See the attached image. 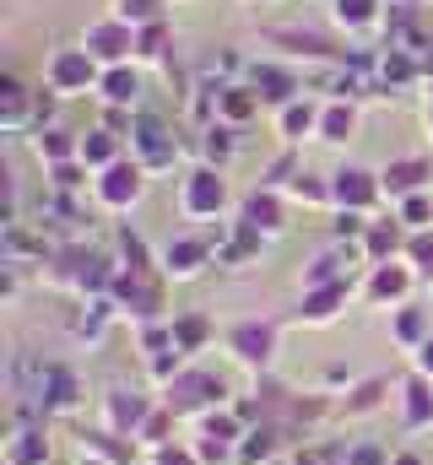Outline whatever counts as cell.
Masks as SVG:
<instances>
[{
	"label": "cell",
	"instance_id": "obj_1",
	"mask_svg": "<svg viewBox=\"0 0 433 465\" xmlns=\"http://www.w3.org/2000/svg\"><path fill=\"white\" fill-rule=\"evenodd\" d=\"M222 401H227V384L206 373V368H185L168 390H163V406L174 411V417H212L222 411Z\"/></svg>",
	"mask_w": 433,
	"mask_h": 465
},
{
	"label": "cell",
	"instance_id": "obj_2",
	"mask_svg": "<svg viewBox=\"0 0 433 465\" xmlns=\"http://www.w3.org/2000/svg\"><path fill=\"white\" fill-rule=\"evenodd\" d=\"M108 298H114V309H130V314H136V320H146V325H152V314L163 309V292H157L152 271H114Z\"/></svg>",
	"mask_w": 433,
	"mask_h": 465
},
{
	"label": "cell",
	"instance_id": "obj_3",
	"mask_svg": "<svg viewBox=\"0 0 433 465\" xmlns=\"http://www.w3.org/2000/svg\"><path fill=\"white\" fill-rule=\"evenodd\" d=\"M152 411H157V406H152L141 390H125V384H119V390H108L104 395V428L108 433H119V439H136V433L146 428Z\"/></svg>",
	"mask_w": 433,
	"mask_h": 465
},
{
	"label": "cell",
	"instance_id": "obj_4",
	"mask_svg": "<svg viewBox=\"0 0 433 465\" xmlns=\"http://www.w3.org/2000/svg\"><path fill=\"white\" fill-rule=\"evenodd\" d=\"M130 146H136L141 168H174V157H179L174 130H168L163 119H152V114H141L136 124H130Z\"/></svg>",
	"mask_w": 433,
	"mask_h": 465
},
{
	"label": "cell",
	"instance_id": "obj_5",
	"mask_svg": "<svg viewBox=\"0 0 433 465\" xmlns=\"http://www.w3.org/2000/svg\"><path fill=\"white\" fill-rule=\"evenodd\" d=\"M185 217H216L222 206H227V184H222V173L216 168H196L190 179H185Z\"/></svg>",
	"mask_w": 433,
	"mask_h": 465
},
{
	"label": "cell",
	"instance_id": "obj_6",
	"mask_svg": "<svg viewBox=\"0 0 433 465\" xmlns=\"http://www.w3.org/2000/svg\"><path fill=\"white\" fill-rule=\"evenodd\" d=\"M379 195H385V190H379V179H374V173H363V168H341V173L330 179V201H336L341 212H368Z\"/></svg>",
	"mask_w": 433,
	"mask_h": 465
},
{
	"label": "cell",
	"instance_id": "obj_7",
	"mask_svg": "<svg viewBox=\"0 0 433 465\" xmlns=\"http://www.w3.org/2000/svg\"><path fill=\"white\" fill-rule=\"evenodd\" d=\"M98 201H104L108 212H125V206H136L141 201V163H114L98 173Z\"/></svg>",
	"mask_w": 433,
	"mask_h": 465
},
{
	"label": "cell",
	"instance_id": "obj_8",
	"mask_svg": "<svg viewBox=\"0 0 433 465\" xmlns=\"http://www.w3.org/2000/svg\"><path fill=\"white\" fill-rule=\"evenodd\" d=\"M227 347H233L238 362L266 368V362L277 357V331H271V325H233V331H227Z\"/></svg>",
	"mask_w": 433,
	"mask_h": 465
},
{
	"label": "cell",
	"instance_id": "obj_9",
	"mask_svg": "<svg viewBox=\"0 0 433 465\" xmlns=\"http://www.w3.org/2000/svg\"><path fill=\"white\" fill-rule=\"evenodd\" d=\"M49 87H55V93H87V87H93V54H87V49H65V54H55V65H49Z\"/></svg>",
	"mask_w": 433,
	"mask_h": 465
},
{
	"label": "cell",
	"instance_id": "obj_10",
	"mask_svg": "<svg viewBox=\"0 0 433 465\" xmlns=\"http://www.w3.org/2000/svg\"><path fill=\"white\" fill-rule=\"evenodd\" d=\"M38 401H44L49 411H60V417H65V411H76V406H82V379H76L71 368L49 362V368H44V390H38Z\"/></svg>",
	"mask_w": 433,
	"mask_h": 465
},
{
	"label": "cell",
	"instance_id": "obj_11",
	"mask_svg": "<svg viewBox=\"0 0 433 465\" xmlns=\"http://www.w3.org/2000/svg\"><path fill=\"white\" fill-rule=\"evenodd\" d=\"M49 455H55V444H49L44 428H11V439L0 450L5 465H49Z\"/></svg>",
	"mask_w": 433,
	"mask_h": 465
},
{
	"label": "cell",
	"instance_id": "obj_12",
	"mask_svg": "<svg viewBox=\"0 0 433 465\" xmlns=\"http://www.w3.org/2000/svg\"><path fill=\"white\" fill-rule=\"evenodd\" d=\"M433 168L423 163V157H401V163H390L385 173H379V190L385 195H396V201H412L418 190H423V179H428Z\"/></svg>",
	"mask_w": 433,
	"mask_h": 465
},
{
	"label": "cell",
	"instance_id": "obj_13",
	"mask_svg": "<svg viewBox=\"0 0 433 465\" xmlns=\"http://www.w3.org/2000/svg\"><path fill=\"white\" fill-rule=\"evenodd\" d=\"M401 422L418 433V428H433V379L423 373H412L407 384H401Z\"/></svg>",
	"mask_w": 433,
	"mask_h": 465
},
{
	"label": "cell",
	"instance_id": "obj_14",
	"mask_svg": "<svg viewBox=\"0 0 433 465\" xmlns=\"http://www.w3.org/2000/svg\"><path fill=\"white\" fill-rule=\"evenodd\" d=\"M277 450H282V428L260 422V428H249L238 439V465H266V460H277Z\"/></svg>",
	"mask_w": 433,
	"mask_h": 465
},
{
	"label": "cell",
	"instance_id": "obj_15",
	"mask_svg": "<svg viewBox=\"0 0 433 465\" xmlns=\"http://www.w3.org/2000/svg\"><path fill=\"white\" fill-rule=\"evenodd\" d=\"M206 260H212V243H206V238H174V243H168V254H163L168 276H196Z\"/></svg>",
	"mask_w": 433,
	"mask_h": 465
},
{
	"label": "cell",
	"instance_id": "obj_16",
	"mask_svg": "<svg viewBox=\"0 0 433 465\" xmlns=\"http://www.w3.org/2000/svg\"><path fill=\"white\" fill-rule=\"evenodd\" d=\"M407 292H412V271L407 265H390V260L374 265V276H368V298L374 303H401Z\"/></svg>",
	"mask_w": 433,
	"mask_h": 465
},
{
	"label": "cell",
	"instance_id": "obj_17",
	"mask_svg": "<svg viewBox=\"0 0 433 465\" xmlns=\"http://www.w3.org/2000/svg\"><path fill=\"white\" fill-rule=\"evenodd\" d=\"M341 303H347V282H336V287H315V292H304L298 320H304V325H330V320L341 314Z\"/></svg>",
	"mask_w": 433,
	"mask_h": 465
},
{
	"label": "cell",
	"instance_id": "obj_18",
	"mask_svg": "<svg viewBox=\"0 0 433 465\" xmlns=\"http://www.w3.org/2000/svg\"><path fill=\"white\" fill-rule=\"evenodd\" d=\"M82 455H98L108 465H130L136 460V439H119V433L98 428V433H82Z\"/></svg>",
	"mask_w": 433,
	"mask_h": 465
},
{
	"label": "cell",
	"instance_id": "obj_19",
	"mask_svg": "<svg viewBox=\"0 0 433 465\" xmlns=\"http://www.w3.org/2000/svg\"><path fill=\"white\" fill-rule=\"evenodd\" d=\"M125 49H136L125 22H104V27L87 33V54H93V60H125Z\"/></svg>",
	"mask_w": 433,
	"mask_h": 465
},
{
	"label": "cell",
	"instance_id": "obj_20",
	"mask_svg": "<svg viewBox=\"0 0 433 465\" xmlns=\"http://www.w3.org/2000/svg\"><path fill=\"white\" fill-rule=\"evenodd\" d=\"M76 163H87V168H98V173L114 168V163H119V135H114V130H87V135H82Z\"/></svg>",
	"mask_w": 433,
	"mask_h": 465
},
{
	"label": "cell",
	"instance_id": "obj_21",
	"mask_svg": "<svg viewBox=\"0 0 433 465\" xmlns=\"http://www.w3.org/2000/svg\"><path fill=\"white\" fill-rule=\"evenodd\" d=\"M244 228L282 232V206H277V195H271V190H255V195L244 201Z\"/></svg>",
	"mask_w": 433,
	"mask_h": 465
},
{
	"label": "cell",
	"instance_id": "obj_22",
	"mask_svg": "<svg viewBox=\"0 0 433 465\" xmlns=\"http://www.w3.org/2000/svg\"><path fill=\"white\" fill-rule=\"evenodd\" d=\"M293 93H298V82H293L287 71H277V65H260V71H255V98H260V104H282V109H287Z\"/></svg>",
	"mask_w": 433,
	"mask_h": 465
},
{
	"label": "cell",
	"instance_id": "obj_23",
	"mask_svg": "<svg viewBox=\"0 0 433 465\" xmlns=\"http://www.w3.org/2000/svg\"><path fill=\"white\" fill-rule=\"evenodd\" d=\"M38 157L49 163V168H60V163H76V152H82V135H71V130H38Z\"/></svg>",
	"mask_w": 433,
	"mask_h": 465
},
{
	"label": "cell",
	"instance_id": "obj_24",
	"mask_svg": "<svg viewBox=\"0 0 433 465\" xmlns=\"http://www.w3.org/2000/svg\"><path fill=\"white\" fill-rule=\"evenodd\" d=\"M390 336H396L401 347L418 351V347L433 336V331H428V314H423V309H396V320H390Z\"/></svg>",
	"mask_w": 433,
	"mask_h": 465
},
{
	"label": "cell",
	"instance_id": "obj_25",
	"mask_svg": "<svg viewBox=\"0 0 433 465\" xmlns=\"http://www.w3.org/2000/svg\"><path fill=\"white\" fill-rule=\"evenodd\" d=\"M0 124H5V130H22V124H27V87H22L16 76L0 82Z\"/></svg>",
	"mask_w": 433,
	"mask_h": 465
},
{
	"label": "cell",
	"instance_id": "obj_26",
	"mask_svg": "<svg viewBox=\"0 0 433 465\" xmlns=\"http://www.w3.org/2000/svg\"><path fill=\"white\" fill-rule=\"evenodd\" d=\"M255 109H260V98H255V93H244V87H216V114L227 119V124L255 119Z\"/></svg>",
	"mask_w": 433,
	"mask_h": 465
},
{
	"label": "cell",
	"instance_id": "obj_27",
	"mask_svg": "<svg viewBox=\"0 0 433 465\" xmlns=\"http://www.w3.org/2000/svg\"><path fill=\"white\" fill-rule=\"evenodd\" d=\"M168 331H174V347L185 351V357H190V351H201L206 341H212V325H206L201 314H179Z\"/></svg>",
	"mask_w": 433,
	"mask_h": 465
},
{
	"label": "cell",
	"instance_id": "obj_28",
	"mask_svg": "<svg viewBox=\"0 0 433 465\" xmlns=\"http://www.w3.org/2000/svg\"><path fill=\"white\" fill-rule=\"evenodd\" d=\"M396 249H401V228H390V223H368V232H363V254H368L374 265H385Z\"/></svg>",
	"mask_w": 433,
	"mask_h": 465
},
{
	"label": "cell",
	"instance_id": "obj_29",
	"mask_svg": "<svg viewBox=\"0 0 433 465\" xmlns=\"http://www.w3.org/2000/svg\"><path fill=\"white\" fill-rule=\"evenodd\" d=\"M98 87H104L108 104H136V98H141V76H136V71H125V65L104 71V82H98Z\"/></svg>",
	"mask_w": 433,
	"mask_h": 465
},
{
	"label": "cell",
	"instance_id": "obj_30",
	"mask_svg": "<svg viewBox=\"0 0 433 465\" xmlns=\"http://www.w3.org/2000/svg\"><path fill=\"white\" fill-rule=\"evenodd\" d=\"M385 390H390L385 379H363V384H357V390L341 401V411H347V417H363V411H374V406L385 401Z\"/></svg>",
	"mask_w": 433,
	"mask_h": 465
},
{
	"label": "cell",
	"instance_id": "obj_31",
	"mask_svg": "<svg viewBox=\"0 0 433 465\" xmlns=\"http://www.w3.org/2000/svg\"><path fill=\"white\" fill-rule=\"evenodd\" d=\"M168 433H174V411H168V406H157V411L146 417V428L136 433V444H141V450H163V444H174Z\"/></svg>",
	"mask_w": 433,
	"mask_h": 465
},
{
	"label": "cell",
	"instance_id": "obj_32",
	"mask_svg": "<svg viewBox=\"0 0 433 465\" xmlns=\"http://www.w3.org/2000/svg\"><path fill=\"white\" fill-rule=\"evenodd\" d=\"M336 282H347V276H341V254H315L309 271H304V292H315V287H336Z\"/></svg>",
	"mask_w": 433,
	"mask_h": 465
},
{
	"label": "cell",
	"instance_id": "obj_33",
	"mask_svg": "<svg viewBox=\"0 0 433 465\" xmlns=\"http://www.w3.org/2000/svg\"><path fill=\"white\" fill-rule=\"evenodd\" d=\"M352 124H357L352 104H330V109H320V135H325V141H347V135H352Z\"/></svg>",
	"mask_w": 433,
	"mask_h": 465
},
{
	"label": "cell",
	"instance_id": "obj_34",
	"mask_svg": "<svg viewBox=\"0 0 433 465\" xmlns=\"http://www.w3.org/2000/svg\"><path fill=\"white\" fill-rule=\"evenodd\" d=\"M309 130H320V114L309 104H287L282 109V135H309Z\"/></svg>",
	"mask_w": 433,
	"mask_h": 465
},
{
	"label": "cell",
	"instance_id": "obj_35",
	"mask_svg": "<svg viewBox=\"0 0 433 465\" xmlns=\"http://www.w3.org/2000/svg\"><path fill=\"white\" fill-rule=\"evenodd\" d=\"M179 373H185V351H179V347H174V351H157V357H152V379H157L163 390H168Z\"/></svg>",
	"mask_w": 433,
	"mask_h": 465
},
{
	"label": "cell",
	"instance_id": "obj_36",
	"mask_svg": "<svg viewBox=\"0 0 433 465\" xmlns=\"http://www.w3.org/2000/svg\"><path fill=\"white\" fill-rule=\"evenodd\" d=\"M401 223H407V228H418V232H428L433 201H428V195H412V201H401Z\"/></svg>",
	"mask_w": 433,
	"mask_h": 465
},
{
	"label": "cell",
	"instance_id": "obj_37",
	"mask_svg": "<svg viewBox=\"0 0 433 465\" xmlns=\"http://www.w3.org/2000/svg\"><path fill=\"white\" fill-rule=\"evenodd\" d=\"M119 254H125V271H152V260H146V243H141L136 232H119Z\"/></svg>",
	"mask_w": 433,
	"mask_h": 465
},
{
	"label": "cell",
	"instance_id": "obj_38",
	"mask_svg": "<svg viewBox=\"0 0 433 465\" xmlns=\"http://www.w3.org/2000/svg\"><path fill=\"white\" fill-rule=\"evenodd\" d=\"M407 254H412V265H418V276H433V232H412V243H407Z\"/></svg>",
	"mask_w": 433,
	"mask_h": 465
},
{
	"label": "cell",
	"instance_id": "obj_39",
	"mask_svg": "<svg viewBox=\"0 0 433 465\" xmlns=\"http://www.w3.org/2000/svg\"><path fill=\"white\" fill-rule=\"evenodd\" d=\"M287 190H293V201H304V206H320V201H330V184H320V179H304V173H298Z\"/></svg>",
	"mask_w": 433,
	"mask_h": 465
},
{
	"label": "cell",
	"instance_id": "obj_40",
	"mask_svg": "<svg viewBox=\"0 0 433 465\" xmlns=\"http://www.w3.org/2000/svg\"><path fill=\"white\" fill-rule=\"evenodd\" d=\"M412 71H418V65H412V54H401V49H390V54L379 60V76H385V82H407Z\"/></svg>",
	"mask_w": 433,
	"mask_h": 465
},
{
	"label": "cell",
	"instance_id": "obj_41",
	"mask_svg": "<svg viewBox=\"0 0 433 465\" xmlns=\"http://www.w3.org/2000/svg\"><path fill=\"white\" fill-rule=\"evenodd\" d=\"M196 460L201 465H222V460H238V450H227V444H216V439H196Z\"/></svg>",
	"mask_w": 433,
	"mask_h": 465
},
{
	"label": "cell",
	"instance_id": "obj_42",
	"mask_svg": "<svg viewBox=\"0 0 433 465\" xmlns=\"http://www.w3.org/2000/svg\"><path fill=\"white\" fill-rule=\"evenodd\" d=\"M277 44H293V49H304V54H336V49H330V44H325V38H315V33H277Z\"/></svg>",
	"mask_w": 433,
	"mask_h": 465
},
{
	"label": "cell",
	"instance_id": "obj_43",
	"mask_svg": "<svg viewBox=\"0 0 433 465\" xmlns=\"http://www.w3.org/2000/svg\"><path fill=\"white\" fill-rule=\"evenodd\" d=\"M119 22H157V0H119Z\"/></svg>",
	"mask_w": 433,
	"mask_h": 465
},
{
	"label": "cell",
	"instance_id": "obj_44",
	"mask_svg": "<svg viewBox=\"0 0 433 465\" xmlns=\"http://www.w3.org/2000/svg\"><path fill=\"white\" fill-rule=\"evenodd\" d=\"M336 16L352 22V27H363V22L374 16V0H336Z\"/></svg>",
	"mask_w": 433,
	"mask_h": 465
},
{
	"label": "cell",
	"instance_id": "obj_45",
	"mask_svg": "<svg viewBox=\"0 0 433 465\" xmlns=\"http://www.w3.org/2000/svg\"><path fill=\"white\" fill-rule=\"evenodd\" d=\"M341 465H390V455H385L379 444H357V450H347Z\"/></svg>",
	"mask_w": 433,
	"mask_h": 465
},
{
	"label": "cell",
	"instance_id": "obj_46",
	"mask_svg": "<svg viewBox=\"0 0 433 465\" xmlns=\"http://www.w3.org/2000/svg\"><path fill=\"white\" fill-rule=\"evenodd\" d=\"M152 465H201V460H196V450H179V444H163V450H152Z\"/></svg>",
	"mask_w": 433,
	"mask_h": 465
},
{
	"label": "cell",
	"instance_id": "obj_47",
	"mask_svg": "<svg viewBox=\"0 0 433 465\" xmlns=\"http://www.w3.org/2000/svg\"><path fill=\"white\" fill-rule=\"evenodd\" d=\"M136 49H141V54H152V60H157V54H163V22H152V27H146V33H141V44H136Z\"/></svg>",
	"mask_w": 433,
	"mask_h": 465
},
{
	"label": "cell",
	"instance_id": "obj_48",
	"mask_svg": "<svg viewBox=\"0 0 433 465\" xmlns=\"http://www.w3.org/2000/svg\"><path fill=\"white\" fill-rule=\"evenodd\" d=\"M227 146H233V141H227V130H222V124L206 130V157H227Z\"/></svg>",
	"mask_w": 433,
	"mask_h": 465
},
{
	"label": "cell",
	"instance_id": "obj_49",
	"mask_svg": "<svg viewBox=\"0 0 433 465\" xmlns=\"http://www.w3.org/2000/svg\"><path fill=\"white\" fill-rule=\"evenodd\" d=\"M55 184H60V190H76V184H82V168H76V163H60V168H55Z\"/></svg>",
	"mask_w": 433,
	"mask_h": 465
},
{
	"label": "cell",
	"instance_id": "obj_50",
	"mask_svg": "<svg viewBox=\"0 0 433 465\" xmlns=\"http://www.w3.org/2000/svg\"><path fill=\"white\" fill-rule=\"evenodd\" d=\"M336 232H341V238H357V232H368V228H363V212H341Z\"/></svg>",
	"mask_w": 433,
	"mask_h": 465
},
{
	"label": "cell",
	"instance_id": "obj_51",
	"mask_svg": "<svg viewBox=\"0 0 433 465\" xmlns=\"http://www.w3.org/2000/svg\"><path fill=\"white\" fill-rule=\"evenodd\" d=\"M412 357H418V373H423V379H433V336H428L418 351H412Z\"/></svg>",
	"mask_w": 433,
	"mask_h": 465
},
{
	"label": "cell",
	"instance_id": "obj_52",
	"mask_svg": "<svg viewBox=\"0 0 433 465\" xmlns=\"http://www.w3.org/2000/svg\"><path fill=\"white\" fill-rule=\"evenodd\" d=\"M390 465H428L423 455H390Z\"/></svg>",
	"mask_w": 433,
	"mask_h": 465
},
{
	"label": "cell",
	"instance_id": "obj_53",
	"mask_svg": "<svg viewBox=\"0 0 433 465\" xmlns=\"http://www.w3.org/2000/svg\"><path fill=\"white\" fill-rule=\"evenodd\" d=\"M423 71L433 76V44H423Z\"/></svg>",
	"mask_w": 433,
	"mask_h": 465
},
{
	"label": "cell",
	"instance_id": "obj_54",
	"mask_svg": "<svg viewBox=\"0 0 433 465\" xmlns=\"http://www.w3.org/2000/svg\"><path fill=\"white\" fill-rule=\"evenodd\" d=\"M82 465H108V460H98V455H82Z\"/></svg>",
	"mask_w": 433,
	"mask_h": 465
}]
</instances>
